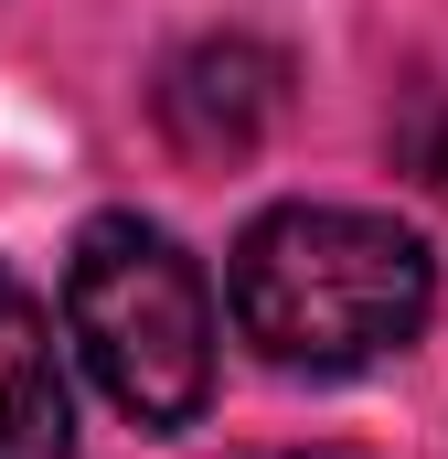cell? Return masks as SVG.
I'll return each mask as SVG.
<instances>
[{
    "instance_id": "7a4b0ae2",
    "label": "cell",
    "mask_w": 448,
    "mask_h": 459,
    "mask_svg": "<svg viewBox=\"0 0 448 459\" xmlns=\"http://www.w3.org/2000/svg\"><path fill=\"white\" fill-rule=\"evenodd\" d=\"M65 332L117 417L193 428L214 406V289L139 214H97L65 256Z\"/></svg>"
},
{
    "instance_id": "8992f818",
    "label": "cell",
    "mask_w": 448,
    "mask_h": 459,
    "mask_svg": "<svg viewBox=\"0 0 448 459\" xmlns=\"http://www.w3.org/2000/svg\"><path fill=\"white\" fill-rule=\"evenodd\" d=\"M246 459H363V449H246Z\"/></svg>"
},
{
    "instance_id": "5b68a950",
    "label": "cell",
    "mask_w": 448,
    "mask_h": 459,
    "mask_svg": "<svg viewBox=\"0 0 448 459\" xmlns=\"http://www.w3.org/2000/svg\"><path fill=\"white\" fill-rule=\"evenodd\" d=\"M395 160H406V171H417V182L448 204V97H417V108H406V128H395Z\"/></svg>"
},
{
    "instance_id": "3957f363",
    "label": "cell",
    "mask_w": 448,
    "mask_h": 459,
    "mask_svg": "<svg viewBox=\"0 0 448 459\" xmlns=\"http://www.w3.org/2000/svg\"><path fill=\"white\" fill-rule=\"evenodd\" d=\"M150 108H160V139L182 160H246L289 117V54L256 43V32H203L160 65Z\"/></svg>"
},
{
    "instance_id": "277c9868",
    "label": "cell",
    "mask_w": 448,
    "mask_h": 459,
    "mask_svg": "<svg viewBox=\"0 0 448 459\" xmlns=\"http://www.w3.org/2000/svg\"><path fill=\"white\" fill-rule=\"evenodd\" d=\"M0 459H75V395L54 321L22 278H0Z\"/></svg>"
},
{
    "instance_id": "6da1fadb",
    "label": "cell",
    "mask_w": 448,
    "mask_h": 459,
    "mask_svg": "<svg viewBox=\"0 0 448 459\" xmlns=\"http://www.w3.org/2000/svg\"><path fill=\"white\" fill-rule=\"evenodd\" d=\"M235 332L278 374H363L384 352H406L438 310V256L395 214H352V204H278L235 235L224 267Z\"/></svg>"
}]
</instances>
